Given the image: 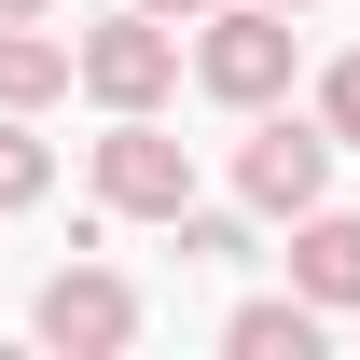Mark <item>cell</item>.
Listing matches in <instances>:
<instances>
[{
  "label": "cell",
  "mask_w": 360,
  "mask_h": 360,
  "mask_svg": "<svg viewBox=\"0 0 360 360\" xmlns=\"http://www.w3.org/2000/svg\"><path fill=\"white\" fill-rule=\"evenodd\" d=\"M153 14H180V28H194V14H222V0H153Z\"/></svg>",
  "instance_id": "7c38bea8"
},
{
  "label": "cell",
  "mask_w": 360,
  "mask_h": 360,
  "mask_svg": "<svg viewBox=\"0 0 360 360\" xmlns=\"http://www.w3.org/2000/svg\"><path fill=\"white\" fill-rule=\"evenodd\" d=\"M333 153H347V139L319 125V111H250V139H236V194H250L264 222H305L319 194H333Z\"/></svg>",
  "instance_id": "7a4b0ae2"
},
{
  "label": "cell",
  "mask_w": 360,
  "mask_h": 360,
  "mask_svg": "<svg viewBox=\"0 0 360 360\" xmlns=\"http://www.w3.org/2000/svg\"><path fill=\"white\" fill-rule=\"evenodd\" d=\"M277 14H305V0H277Z\"/></svg>",
  "instance_id": "5bb4252c"
},
{
  "label": "cell",
  "mask_w": 360,
  "mask_h": 360,
  "mask_svg": "<svg viewBox=\"0 0 360 360\" xmlns=\"http://www.w3.org/2000/svg\"><path fill=\"white\" fill-rule=\"evenodd\" d=\"M84 97L97 111H167L180 97V28L153 14V0H125V14L84 28Z\"/></svg>",
  "instance_id": "277c9868"
},
{
  "label": "cell",
  "mask_w": 360,
  "mask_h": 360,
  "mask_svg": "<svg viewBox=\"0 0 360 360\" xmlns=\"http://www.w3.org/2000/svg\"><path fill=\"white\" fill-rule=\"evenodd\" d=\"M291 291H305V305H333V319L360 305V208H333V194H319L305 222H291Z\"/></svg>",
  "instance_id": "52a82bcc"
},
{
  "label": "cell",
  "mask_w": 360,
  "mask_h": 360,
  "mask_svg": "<svg viewBox=\"0 0 360 360\" xmlns=\"http://www.w3.org/2000/svg\"><path fill=\"white\" fill-rule=\"evenodd\" d=\"M167 236H180V264H236V250H250V222H222V208H180Z\"/></svg>",
  "instance_id": "30bf717a"
},
{
  "label": "cell",
  "mask_w": 360,
  "mask_h": 360,
  "mask_svg": "<svg viewBox=\"0 0 360 360\" xmlns=\"http://www.w3.org/2000/svg\"><path fill=\"white\" fill-rule=\"evenodd\" d=\"M291 14L277 0H222V14H194V84L222 97V111H277L291 97Z\"/></svg>",
  "instance_id": "6da1fadb"
},
{
  "label": "cell",
  "mask_w": 360,
  "mask_h": 360,
  "mask_svg": "<svg viewBox=\"0 0 360 360\" xmlns=\"http://www.w3.org/2000/svg\"><path fill=\"white\" fill-rule=\"evenodd\" d=\"M319 125L360 153V56H333V70H319Z\"/></svg>",
  "instance_id": "8fae6325"
},
{
  "label": "cell",
  "mask_w": 360,
  "mask_h": 360,
  "mask_svg": "<svg viewBox=\"0 0 360 360\" xmlns=\"http://www.w3.org/2000/svg\"><path fill=\"white\" fill-rule=\"evenodd\" d=\"M28 333H42V347H70V360L139 347V277H111V264H56L42 305H28Z\"/></svg>",
  "instance_id": "5b68a950"
},
{
  "label": "cell",
  "mask_w": 360,
  "mask_h": 360,
  "mask_svg": "<svg viewBox=\"0 0 360 360\" xmlns=\"http://www.w3.org/2000/svg\"><path fill=\"white\" fill-rule=\"evenodd\" d=\"M0 14H56V0H0Z\"/></svg>",
  "instance_id": "4fadbf2b"
},
{
  "label": "cell",
  "mask_w": 360,
  "mask_h": 360,
  "mask_svg": "<svg viewBox=\"0 0 360 360\" xmlns=\"http://www.w3.org/2000/svg\"><path fill=\"white\" fill-rule=\"evenodd\" d=\"M56 194V153H42V125L28 111H0V208H42Z\"/></svg>",
  "instance_id": "9c48e42d"
},
{
  "label": "cell",
  "mask_w": 360,
  "mask_h": 360,
  "mask_svg": "<svg viewBox=\"0 0 360 360\" xmlns=\"http://www.w3.org/2000/svg\"><path fill=\"white\" fill-rule=\"evenodd\" d=\"M97 208H111V222H180V208H194V153L167 139V111H111V139H97Z\"/></svg>",
  "instance_id": "3957f363"
},
{
  "label": "cell",
  "mask_w": 360,
  "mask_h": 360,
  "mask_svg": "<svg viewBox=\"0 0 360 360\" xmlns=\"http://www.w3.org/2000/svg\"><path fill=\"white\" fill-rule=\"evenodd\" d=\"M84 84V42H56V14H0V111H56Z\"/></svg>",
  "instance_id": "8992f818"
},
{
  "label": "cell",
  "mask_w": 360,
  "mask_h": 360,
  "mask_svg": "<svg viewBox=\"0 0 360 360\" xmlns=\"http://www.w3.org/2000/svg\"><path fill=\"white\" fill-rule=\"evenodd\" d=\"M319 333H333V305H305V291H250V305L222 319L236 360H319Z\"/></svg>",
  "instance_id": "ba28073f"
}]
</instances>
